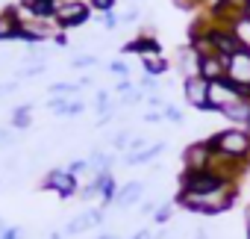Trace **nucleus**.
Segmentation results:
<instances>
[{"instance_id": "f257e3e1", "label": "nucleus", "mask_w": 250, "mask_h": 239, "mask_svg": "<svg viewBox=\"0 0 250 239\" xmlns=\"http://www.w3.org/2000/svg\"><path fill=\"white\" fill-rule=\"evenodd\" d=\"M235 198H238V189H221V192H209V195H194V192H177L174 204L194 213V215H221L227 210L235 207Z\"/></svg>"}, {"instance_id": "f03ea898", "label": "nucleus", "mask_w": 250, "mask_h": 239, "mask_svg": "<svg viewBox=\"0 0 250 239\" xmlns=\"http://www.w3.org/2000/svg\"><path fill=\"white\" fill-rule=\"evenodd\" d=\"M209 145H212L215 157H224V160H232V163H250V133L244 127L218 130V133L209 136Z\"/></svg>"}, {"instance_id": "7ed1b4c3", "label": "nucleus", "mask_w": 250, "mask_h": 239, "mask_svg": "<svg viewBox=\"0 0 250 239\" xmlns=\"http://www.w3.org/2000/svg\"><path fill=\"white\" fill-rule=\"evenodd\" d=\"M221 189H238V183H229L227 177L215 174L212 168L203 171H180V192H194V195H209Z\"/></svg>"}, {"instance_id": "20e7f679", "label": "nucleus", "mask_w": 250, "mask_h": 239, "mask_svg": "<svg viewBox=\"0 0 250 239\" xmlns=\"http://www.w3.org/2000/svg\"><path fill=\"white\" fill-rule=\"evenodd\" d=\"M91 18V6L85 3V0H68V3H59L56 6V27L59 30H74V27H83L85 21Z\"/></svg>"}, {"instance_id": "39448f33", "label": "nucleus", "mask_w": 250, "mask_h": 239, "mask_svg": "<svg viewBox=\"0 0 250 239\" xmlns=\"http://www.w3.org/2000/svg\"><path fill=\"white\" fill-rule=\"evenodd\" d=\"M235 100H250L238 86H232L227 77L224 80H215V83H209V112H224L229 103H235Z\"/></svg>"}, {"instance_id": "423d86ee", "label": "nucleus", "mask_w": 250, "mask_h": 239, "mask_svg": "<svg viewBox=\"0 0 250 239\" xmlns=\"http://www.w3.org/2000/svg\"><path fill=\"white\" fill-rule=\"evenodd\" d=\"M227 80L250 97V53L247 50H238L227 59Z\"/></svg>"}, {"instance_id": "0eeeda50", "label": "nucleus", "mask_w": 250, "mask_h": 239, "mask_svg": "<svg viewBox=\"0 0 250 239\" xmlns=\"http://www.w3.org/2000/svg\"><path fill=\"white\" fill-rule=\"evenodd\" d=\"M42 189L56 192L59 198H74V195L80 192V183L71 177L68 168H50V171L44 174V180H42Z\"/></svg>"}, {"instance_id": "6e6552de", "label": "nucleus", "mask_w": 250, "mask_h": 239, "mask_svg": "<svg viewBox=\"0 0 250 239\" xmlns=\"http://www.w3.org/2000/svg\"><path fill=\"white\" fill-rule=\"evenodd\" d=\"M212 145L209 139L206 142H191L186 151H183V171H203L212 166Z\"/></svg>"}, {"instance_id": "1a4fd4ad", "label": "nucleus", "mask_w": 250, "mask_h": 239, "mask_svg": "<svg viewBox=\"0 0 250 239\" xmlns=\"http://www.w3.org/2000/svg\"><path fill=\"white\" fill-rule=\"evenodd\" d=\"M183 95H186V103L191 109L209 112V80H203V77L183 80Z\"/></svg>"}, {"instance_id": "9d476101", "label": "nucleus", "mask_w": 250, "mask_h": 239, "mask_svg": "<svg viewBox=\"0 0 250 239\" xmlns=\"http://www.w3.org/2000/svg\"><path fill=\"white\" fill-rule=\"evenodd\" d=\"M177 74L183 80H191V77H200V53L186 42L183 48H177Z\"/></svg>"}, {"instance_id": "9b49d317", "label": "nucleus", "mask_w": 250, "mask_h": 239, "mask_svg": "<svg viewBox=\"0 0 250 239\" xmlns=\"http://www.w3.org/2000/svg\"><path fill=\"white\" fill-rule=\"evenodd\" d=\"M145 183L142 180H130V183H124L118 186V195H115V207L118 210H130V207H139L145 201Z\"/></svg>"}, {"instance_id": "f8f14e48", "label": "nucleus", "mask_w": 250, "mask_h": 239, "mask_svg": "<svg viewBox=\"0 0 250 239\" xmlns=\"http://www.w3.org/2000/svg\"><path fill=\"white\" fill-rule=\"evenodd\" d=\"M47 109L53 112V115H65V118H74V115H83V109H85V103H83V97H62V95H53L50 100H47Z\"/></svg>"}, {"instance_id": "ddd939ff", "label": "nucleus", "mask_w": 250, "mask_h": 239, "mask_svg": "<svg viewBox=\"0 0 250 239\" xmlns=\"http://www.w3.org/2000/svg\"><path fill=\"white\" fill-rule=\"evenodd\" d=\"M200 77L215 83V80H224L227 77V59L212 53V56H200Z\"/></svg>"}, {"instance_id": "4468645a", "label": "nucleus", "mask_w": 250, "mask_h": 239, "mask_svg": "<svg viewBox=\"0 0 250 239\" xmlns=\"http://www.w3.org/2000/svg\"><path fill=\"white\" fill-rule=\"evenodd\" d=\"M91 180H94L97 189H100V207H103V210H106V207H115V195H118L115 174H112V171H100V174H94Z\"/></svg>"}, {"instance_id": "2eb2a0df", "label": "nucleus", "mask_w": 250, "mask_h": 239, "mask_svg": "<svg viewBox=\"0 0 250 239\" xmlns=\"http://www.w3.org/2000/svg\"><path fill=\"white\" fill-rule=\"evenodd\" d=\"M165 148H168V142L147 145V148L139 151V154H124V163H127V166H147V163H153L159 154H165Z\"/></svg>"}, {"instance_id": "dca6fc26", "label": "nucleus", "mask_w": 250, "mask_h": 239, "mask_svg": "<svg viewBox=\"0 0 250 239\" xmlns=\"http://www.w3.org/2000/svg\"><path fill=\"white\" fill-rule=\"evenodd\" d=\"M18 30H21V24H18L15 12H12V6L0 12V42H12V39H18Z\"/></svg>"}, {"instance_id": "f3484780", "label": "nucleus", "mask_w": 250, "mask_h": 239, "mask_svg": "<svg viewBox=\"0 0 250 239\" xmlns=\"http://www.w3.org/2000/svg\"><path fill=\"white\" fill-rule=\"evenodd\" d=\"M221 115L227 118V121H232L235 127H244V124H247V115H250V100H235V103H229Z\"/></svg>"}, {"instance_id": "a211bd4d", "label": "nucleus", "mask_w": 250, "mask_h": 239, "mask_svg": "<svg viewBox=\"0 0 250 239\" xmlns=\"http://www.w3.org/2000/svg\"><path fill=\"white\" fill-rule=\"evenodd\" d=\"M85 160H88V166H91L94 174L112 171V166H115V154H109V151H103V148H91V154H88Z\"/></svg>"}, {"instance_id": "6ab92c4d", "label": "nucleus", "mask_w": 250, "mask_h": 239, "mask_svg": "<svg viewBox=\"0 0 250 239\" xmlns=\"http://www.w3.org/2000/svg\"><path fill=\"white\" fill-rule=\"evenodd\" d=\"M142 68H145V74H150V77H162V74L171 71V62H168L162 53H150V56H142Z\"/></svg>"}, {"instance_id": "aec40b11", "label": "nucleus", "mask_w": 250, "mask_h": 239, "mask_svg": "<svg viewBox=\"0 0 250 239\" xmlns=\"http://www.w3.org/2000/svg\"><path fill=\"white\" fill-rule=\"evenodd\" d=\"M232 36L238 39V45H241V50H247L250 53V18L247 15H241L238 21H232Z\"/></svg>"}, {"instance_id": "412c9836", "label": "nucleus", "mask_w": 250, "mask_h": 239, "mask_svg": "<svg viewBox=\"0 0 250 239\" xmlns=\"http://www.w3.org/2000/svg\"><path fill=\"white\" fill-rule=\"evenodd\" d=\"M30 112H33V103H24V106L12 109V127H15V130H27V127L33 124Z\"/></svg>"}, {"instance_id": "4be33fe9", "label": "nucleus", "mask_w": 250, "mask_h": 239, "mask_svg": "<svg viewBox=\"0 0 250 239\" xmlns=\"http://www.w3.org/2000/svg\"><path fill=\"white\" fill-rule=\"evenodd\" d=\"M115 106H118V103H112V95H109L106 89H97V92H94V109H97V115H112Z\"/></svg>"}, {"instance_id": "5701e85b", "label": "nucleus", "mask_w": 250, "mask_h": 239, "mask_svg": "<svg viewBox=\"0 0 250 239\" xmlns=\"http://www.w3.org/2000/svg\"><path fill=\"white\" fill-rule=\"evenodd\" d=\"M83 218H85V227L88 230H97L106 221V210L103 207H88V210H83Z\"/></svg>"}, {"instance_id": "b1692460", "label": "nucleus", "mask_w": 250, "mask_h": 239, "mask_svg": "<svg viewBox=\"0 0 250 239\" xmlns=\"http://www.w3.org/2000/svg\"><path fill=\"white\" fill-rule=\"evenodd\" d=\"M68 171H71V177H74L77 183H80L83 177H88V174L94 177V171H91V166H88V160H71V163H68Z\"/></svg>"}, {"instance_id": "393cba45", "label": "nucleus", "mask_w": 250, "mask_h": 239, "mask_svg": "<svg viewBox=\"0 0 250 239\" xmlns=\"http://www.w3.org/2000/svg\"><path fill=\"white\" fill-rule=\"evenodd\" d=\"M174 207H177L174 201H165V204H159V210L153 213V221H156V224H168V221H171V215H174Z\"/></svg>"}, {"instance_id": "a878e982", "label": "nucleus", "mask_w": 250, "mask_h": 239, "mask_svg": "<svg viewBox=\"0 0 250 239\" xmlns=\"http://www.w3.org/2000/svg\"><path fill=\"white\" fill-rule=\"evenodd\" d=\"M80 92L77 83H50V95H62V97H74Z\"/></svg>"}, {"instance_id": "bb28decb", "label": "nucleus", "mask_w": 250, "mask_h": 239, "mask_svg": "<svg viewBox=\"0 0 250 239\" xmlns=\"http://www.w3.org/2000/svg\"><path fill=\"white\" fill-rule=\"evenodd\" d=\"M83 230H88V227H85V218H83V213H80V215H74V218L65 224V236H77V233H83Z\"/></svg>"}, {"instance_id": "cd10ccee", "label": "nucleus", "mask_w": 250, "mask_h": 239, "mask_svg": "<svg viewBox=\"0 0 250 239\" xmlns=\"http://www.w3.org/2000/svg\"><path fill=\"white\" fill-rule=\"evenodd\" d=\"M85 3L91 6V12L103 15V12H115V0H85Z\"/></svg>"}, {"instance_id": "c85d7f7f", "label": "nucleus", "mask_w": 250, "mask_h": 239, "mask_svg": "<svg viewBox=\"0 0 250 239\" xmlns=\"http://www.w3.org/2000/svg\"><path fill=\"white\" fill-rule=\"evenodd\" d=\"M130 139H133L130 130H121V133L112 136V148H115V151H127V148H130Z\"/></svg>"}, {"instance_id": "c756f323", "label": "nucleus", "mask_w": 250, "mask_h": 239, "mask_svg": "<svg viewBox=\"0 0 250 239\" xmlns=\"http://www.w3.org/2000/svg\"><path fill=\"white\" fill-rule=\"evenodd\" d=\"M44 68H47L44 62H36V65H24V68L18 71V77H21V80H30V77H39V74H44Z\"/></svg>"}, {"instance_id": "7c9ffc66", "label": "nucleus", "mask_w": 250, "mask_h": 239, "mask_svg": "<svg viewBox=\"0 0 250 239\" xmlns=\"http://www.w3.org/2000/svg\"><path fill=\"white\" fill-rule=\"evenodd\" d=\"M97 21H100L103 30H118V24H121V18L115 12H103V15H97Z\"/></svg>"}, {"instance_id": "2f4dec72", "label": "nucleus", "mask_w": 250, "mask_h": 239, "mask_svg": "<svg viewBox=\"0 0 250 239\" xmlns=\"http://www.w3.org/2000/svg\"><path fill=\"white\" fill-rule=\"evenodd\" d=\"M91 65H97V56H91V53H80L71 59V68H91Z\"/></svg>"}, {"instance_id": "473e14b6", "label": "nucleus", "mask_w": 250, "mask_h": 239, "mask_svg": "<svg viewBox=\"0 0 250 239\" xmlns=\"http://www.w3.org/2000/svg\"><path fill=\"white\" fill-rule=\"evenodd\" d=\"M162 115H165V121H174V124H183V109H177V106H165L162 109Z\"/></svg>"}, {"instance_id": "72a5a7b5", "label": "nucleus", "mask_w": 250, "mask_h": 239, "mask_svg": "<svg viewBox=\"0 0 250 239\" xmlns=\"http://www.w3.org/2000/svg\"><path fill=\"white\" fill-rule=\"evenodd\" d=\"M80 198H83V201H91V198H100V189H97V183H94V180H88V183H85V186L80 189Z\"/></svg>"}, {"instance_id": "f704fd0d", "label": "nucleus", "mask_w": 250, "mask_h": 239, "mask_svg": "<svg viewBox=\"0 0 250 239\" xmlns=\"http://www.w3.org/2000/svg\"><path fill=\"white\" fill-rule=\"evenodd\" d=\"M109 71H112V74H118L121 80H124V77H130V65H127V62H121V59L109 62Z\"/></svg>"}, {"instance_id": "c9c22d12", "label": "nucleus", "mask_w": 250, "mask_h": 239, "mask_svg": "<svg viewBox=\"0 0 250 239\" xmlns=\"http://www.w3.org/2000/svg\"><path fill=\"white\" fill-rule=\"evenodd\" d=\"M0 239H24V230L18 224H6V230L0 233Z\"/></svg>"}, {"instance_id": "e433bc0d", "label": "nucleus", "mask_w": 250, "mask_h": 239, "mask_svg": "<svg viewBox=\"0 0 250 239\" xmlns=\"http://www.w3.org/2000/svg\"><path fill=\"white\" fill-rule=\"evenodd\" d=\"M147 106H150V109H156V112H162V109L168 106V100H165L162 95H147Z\"/></svg>"}, {"instance_id": "4c0bfd02", "label": "nucleus", "mask_w": 250, "mask_h": 239, "mask_svg": "<svg viewBox=\"0 0 250 239\" xmlns=\"http://www.w3.org/2000/svg\"><path fill=\"white\" fill-rule=\"evenodd\" d=\"M147 145H150L147 139H142V136H133V139H130V148H127V154H139V151H145Z\"/></svg>"}, {"instance_id": "58836bf2", "label": "nucleus", "mask_w": 250, "mask_h": 239, "mask_svg": "<svg viewBox=\"0 0 250 239\" xmlns=\"http://www.w3.org/2000/svg\"><path fill=\"white\" fill-rule=\"evenodd\" d=\"M139 6H133V9H127V12H124V15H118L121 18V24H133V21H139Z\"/></svg>"}, {"instance_id": "ea45409f", "label": "nucleus", "mask_w": 250, "mask_h": 239, "mask_svg": "<svg viewBox=\"0 0 250 239\" xmlns=\"http://www.w3.org/2000/svg\"><path fill=\"white\" fill-rule=\"evenodd\" d=\"M136 86H133V80L130 77H124V80H118V86H115V92L118 95H127V92H133Z\"/></svg>"}, {"instance_id": "a19ab883", "label": "nucleus", "mask_w": 250, "mask_h": 239, "mask_svg": "<svg viewBox=\"0 0 250 239\" xmlns=\"http://www.w3.org/2000/svg\"><path fill=\"white\" fill-rule=\"evenodd\" d=\"M139 210H142V215H153V213L159 210V201H142Z\"/></svg>"}, {"instance_id": "79ce46f5", "label": "nucleus", "mask_w": 250, "mask_h": 239, "mask_svg": "<svg viewBox=\"0 0 250 239\" xmlns=\"http://www.w3.org/2000/svg\"><path fill=\"white\" fill-rule=\"evenodd\" d=\"M12 145V127H0V148Z\"/></svg>"}, {"instance_id": "37998d69", "label": "nucleus", "mask_w": 250, "mask_h": 239, "mask_svg": "<svg viewBox=\"0 0 250 239\" xmlns=\"http://www.w3.org/2000/svg\"><path fill=\"white\" fill-rule=\"evenodd\" d=\"M162 118H165V115H162V112H156V109H147V112H145V121H147V124H159Z\"/></svg>"}, {"instance_id": "c03bdc74", "label": "nucleus", "mask_w": 250, "mask_h": 239, "mask_svg": "<svg viewBox=\"0 0 250 239\" xmlns=\"http://www.w3.org/2000/svg\"><path fill=\"white\" fill-rule=\"evenodd\" d=\"M18 89V83L15 80H9V83H0V97H3V95H12Z\"/></svg>"}, {"instance_id": "a18cd8bd", "label": "nucleus", "mask_w": 250, "mask_h": 239, "mask_svg": "<svg viewBox=\"0 0 250 239\" xmlns=\"http://www.w3.org/2000/svg\"><path fill=\"white\" fill-rule=\"evenodd\" d=\"M133 239H153V233H150V230H147V227H145V230H139V233H136V236H133Z\"/></svg>"}, {"instance_id": "49530a36", "label": "nucleus", "mask_w": 250, "mask_h": 239, "mask_svg": "<svg viewBox=\"0 0 250 239\" xmlns=\"http://www.w3.org/2000/svg\"><path fill=\"white\" fill-rule=\"evenodd\" d=\"M47 239H65V230H50V236Z\"/></svg>"}, {"instance_id": "de8ad7c7", "label": "nucleus", "mask_w": 250, "mask_h": 239, "mask_svg": "<svg viewBox=\"0 0 250 239\" xmlns=\"http://www.w3.org/2000/svg\"><path fill=\"white\" fill-rule=\"evenodd\" d=\"M194 239H209V233H206L203 227H197V230H194Z\"/></svg>"}, {"instance_id": "09e8293b", "label": "nucleus", "mask_w": 250, "mask_h": 239, "mask_svg": "<svg viewBox=\"0 0 250 239\" xmlns=\"http://www.w3.org/2000/svg\"><path fill=\"white\" fill-rule=\"evenodd\" d=\"M97 239H121V236H115V233H97Z\"/></svg>"}, {"instance_id": "8fccbe9b", "label": "nucleus", "mask_w": 250, "mask_h": 239, "mask_svg": "<svg viewBox=\"0 0 250 239\" xmlns=\"http://www.w3.org/2000/svg\"><path fill=\"white\" fill-rule=\"evenodd\" d=\"M3 230H6V221H3V218H0V233H3Z\"/></svg>"}, {"instance_id": "3c124183", "label": "nucleus", "mask_w": 250, "mask_h": 239, "mask_svg": "<svg viewBox=\"0 0 250 239\" xmlns=\"http://www.w3.org/2000/svg\"><path fill=\"white\" fill-rule=\"evenodd\" d=\"M244 15H247V18H250V3H247V9H244Z\"/></svg>"}, {"instance_id": "603ef678", "label": "nucleus", "mask_w": 250, "mask_h": 239, "mask_svg": "<svg viewBox=\"0 0 250 239\" xmlns=\"http://www.w3.org/2000/svg\"><path fill=\"white\" fill-rule=\"evenodd\" d=\"M247 3H250V0H247Z\"/></svg>"}]
</instances>
